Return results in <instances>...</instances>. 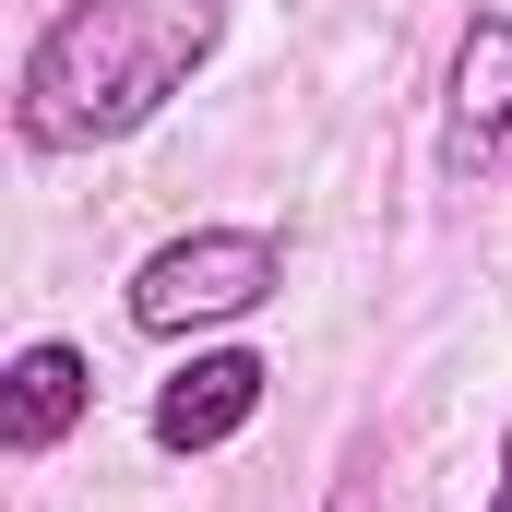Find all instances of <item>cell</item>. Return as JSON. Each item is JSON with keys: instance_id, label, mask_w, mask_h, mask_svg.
<instances>
[{"instance_id": "obj_5", "label": "cell", "mask_w": 512, "mask_h": 512, "mask_svg": "<svg viewBox=\"0 0 512 512\" xmlns=\"http://www.w3.org/2000/svg\"><path fill=\"white\" fill-rule=\"evenodd\" d=\"M84 405H96V370H84V346L36 334V346L0 370V441H12V453H60V441L84 429Z\"/></svg>"}, {"instance_id": "obj_2", "label": "cell", "mask_w": 512, "mask_h": 512, "mask_svg": "<svg viewBox=\"0 0 512 512\" xmlns=\"http://www.w3.org/2000/svg\"><path fill=\"white\" fill-rule=\"evenodd\" d=\"M274 286H286V251H274L262 227H191V239L143 251V274H131V322H143L155 346H179V334L251 322Z\"/></svg>"}, {"instance_id": "obj_1", "label": "cell", "mask_w": 512, "mask_h": 512, "mask_svg": "<svg viewBox=\"0 0 512 512\" xmlns=\"http://www.w3.org/2000/svg\"><path fill=\"white\" fill-rule=\"evenodd\" d=\"M215 48H227V0H60L24 48L12 131L36 155L131 143L167 96H191V72Z\"/></svg>"}, {"instance_id": "obj_6", "label": "cell", "mask_w": 512, "mask_h": 512, "mask_svg": "<svg viewBox=\"0 0 512 512\" xmlns=\"http://www.w3.org/2000/svg\"><path fill=\"white\" fill-rule=\"evenodd\" d=\"M334 512H382V477H370V453L346 465V489H334Z\"/></svg>"}, {"instance_id": "obj_4", "label": "cell", "mask_w": 512, "mask_h": 512, "mask_svg": "<svg viewBox=\"0 0 512 512\" xmlns=\"http://www.w3.org/2000/svg\"><path fill=\"white\" fill-rule=\"evenodd\" d=\"M262 382H274V370H262L251 346H203L179 382L155 393V441H167V453H215V441H239L251 405H262Z\"/></svg>"}, {"instance_id": "obj_7", "label": "cell", "mask_w": 512, "mask_h": 512, "mask_svg": "<svg viewBox=\"0 0 512 512\" xmlns=\"http://www.w3.org/2000/svg\"><path fill=\"white\" fill-rule=\"evenodd\" d=\"M489 512H512V429H501V477H489Z\"/></svg>"}, {"instance_id": "obj_3", "label": "cell", "mask_w": 512, "mask_h": 512, "mask_svg": "<svg viewBox=\"0 0 512 512\" xmlns=\"http://www.w3.org/2000/svg\"><path fill=\"white\" fill-rule=\"evenodd\" d=\"M501 143H512V12H477L453 48V96H441V167L489 179Z\"/></svg>"}]
</instances>
